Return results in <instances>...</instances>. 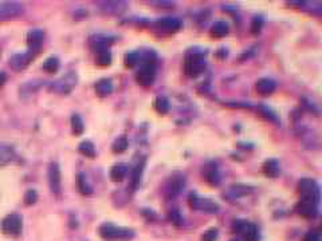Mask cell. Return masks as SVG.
Returning <instances> with one entry per match:
<instances>
[{
  "label": "cell",
  "instance_id": "cell-38",
  "mask_svg": "<svg viewBox=\"0 0 322 241\" xmlns=\"http://www.w3.org/2000/svg\"><path fill=\"white\" fill-rule=\"evenodd\" d=\"M171 218H172V221H175L176 224H180V216L177 213V210H173L172 213H171Z\"/></svg>",
  "mask_w": 322,
  "mask_h": 241
},
{
  "label": "cell",
  "instance_id": "cell-40",
  "mask_svg": "<svg viewBox=\"0 0 322 241\" xmlns=\"http://www.w3.org/2000/svg\"><path fill=\"white\" fill-rule=\"evenodd\" d=\"M231 241H238V240H231Z\"/></svg>",
  "mask_w": 322,
  "mask_h": 241
},
{
  "label": "cell",
  "instance_id": "cell-37",
  "mask_svg": "<svg viewBox=\"0 0 322 241\" xmlns=\"http://www.w3.org/2000/svg\"><path fill=\"white\" fill-rule=\"evenodd\" d=\"M262 24H263V22H262V19H255L254 22H252L251 24V32L252 34H259L260 32V28H262Z\"/></svg>",
  "mask_w": 322,
  "mask_h": 241
},
{
  "label": "cell",
  "instance_id": "cell-26",
  "mask_svg": "<svg viewBox=\"0 0 322 241\" xmlns=\"http://www.w3.org/2000/svg\"><path fill=\"white\" fill-rule=\"evenodd\" d=\"M71 130H73L74 136H81L83 130H85V125H83L82 118L79 117L78 114H74L71 117Z\"/></svg>",
  "mask_w": 322,
  "mask_h": 241
},
{
  "label": "cell",
  "instance_id": "cell-15",
  "mask_svg": "<svg viewBox=\"0 0 322 241\" xmlns=\"http://www.w3.org/2000/svg\"><path fill=\"white\" fill-rule=\"evenodd\" d=\"M44 39V32L43 30H31L28 32L27 35V44L30 47V50H35V51H40V47H42V43H43Z\"/></svg>",
  "mask_w": 322,
  "mask_h": 241
},
{
  "label": "cell",
  "instance_id": "cell-35",
  "mask_svg": "<svg viewBox=\"0 0 322 241\" xmlns=\"http://www.w3.org/2000/svg\"><path fill=\"white\" fill-rule=\"evenodd\" d=\"M218 240V229L216 228H211L204 234L201 236V241H216Z\"/></svg>",
  "mask_w": 322,
  "mask_h": 241
},
{
  "label": "cell",
  "instance_id": "cell-33",
  "mask_svg": "<svg viewBox=\"0 0 322 241\" xmlns=\"http://www.w3.org/2000/svg\"><path fill=\"white\" fill-rule=\"evenodd\" d=\"M38 201V193L34 189L27 191V193L24 195V204L26 205H34Z\"/></svg>",
  "mask_w": 322,
  "mask_h": 241
},
{
  "label": "cell",
  "instance_id": "cell-31",
  "mask_svg": "<svg viewBox=\"0 0 322 241\" xmlns=\"http://www.w3.org/2000/svg\"><path fill=\"white\" fill-rule=\"evenodd\" d=\"M144 166H145V158H142L141 163L138 162V165L136 166V169L133 170V177H132V187L133 189L137 188V185L140 184V178H141V174H142V170H144Z\"/></svg>",
  "mask_w": 322,
  "mask_h": 241
},
{
  "label": "cell",
  "instance_id": "cell-1",
  "mask_svg": "<svg viewBox=\"0 0 322 241\" xmlns=\"http://www.w3.org/2000/svg\"><path fill=\"white\" fill-rule=\"evenodd\" d=\"M98 233L105 241H129L134 237V232L132 229L116 226L109 222L99 226Z\"/></svg>",
  "mask_w": 322,
  "mask_h": 241
},
{
  "label": "cell",
  "instance_id": "cell-9",
  "mask_svg": "<svg viewBox=\"0 0 322 241\" xmlns=\"http://www.w3.org/2000/svg\"><path fill=\"white\" fill-rule=\"evenodd\" d=\"M38 52H39V51L28 50L27 52H24V54L12 55L11 58H10V66L16 71L24 70V69L32 62V59L38 55Z\"/></svg>",
  "mask_w": 322,
  "mask_h": 241
},
{
  "label": "cell",
  "instance_id": "cell-11",
  "mask_svg": "<svg viewBox=\"0 0 322 241\" xmlns=\"http://www.w3.org/2000/svg\"><path fill=\"white\" fill-rule=\"evenodd\" d=\"M47 178L48 185H50V191L54 195H59L61 189H62V181H61V169H59L58 162H51L48 165L47 170Z\"/></svg>",
  "mask_w": 322,
  "mask_h": 241
},
{
  "label": "cell",
  "instance_id": "cell-25",
  "mask_svg": "<svg viewBox=\"0 0 322 241\" xmlns=\"http://www.w3.org/2000/svg\"><path fill=\"white\" fill-rule=\"evenodd\" d=\"M78 150L82 156L87 157V158H94L95 157V148L90 141H83V142H81L78 146Z\"/></svg>",
  "mask_w": 322,
  "mask_h": 241
},
{
  "label": "cell",
  "instance_id": "cell-34",
  "mask_svg": "<svg viewBox=\"0 0 322 241\" xmlns=\"http://www.w3.org/2000/svg\"><path fill=\"white\" fill-rule=\"evenodd\" d=\"M259 113L262 114V115H263V117L266 118V119L271 120V122H279L278 118H277V115H275V114L273 113V111H271L270 109H267L266 106H260Z\"/></svg>",
  "mask_w": 322,
  "mask_h": 241
},
{
  "label": "cell",
  "instance_id": "cell-8",
  "mask_svg": "<svg viewBox=\"0 0 322 241\" xmlns=\"http://www.w3.org/2000/svg\"><path fill=\"white\" fill-rule=\"evenodd\" d=\"M189 206L195 210H201L207 213H216L219 210V205L216 202L207 199H200L197 195H191L188 199Z\"/></svg>",
  "mask_w": 322,
  "mask_h": 241
},
{
  "label": "cell",
  "instance_id": "cell-10",
  "mask_svg": "<svg viewBox=\"0 0 322 241\" xmlns=\"http://www.w3.org/2000/svg\"><path fill=\"white\" fill-rule=\"evenodd\" d=\"M23 14V6L16 2H4L0 3V22L14 19Z\"/></svg>",
  "mask_w": 322,
  "mask_h": 241
},
{
  "label": "cell",
  "instance_id": "cell-12",
  "mask_svg": "<svg viewBox=\"0 0 322 241\" xmlns=\"http://www.w3.org/2000/svg\"><path fill=\"white\" fill-rule=\"evenodd\" d=\"M185 178L181 174H173L165 184V195L168 197H175L180 193V191L184 188Z\"/></svg>",
  "mask_w": 322,
  "mask_h": 241
},
{
  "label": "cell",
  "instance_id": "cell-3",
  "mask_svg": "<svg viewBox=\"0 0 322 241\" xmlns=\"http://www.w3.org/2000/svg\"><path fill=\"white\" fill-rule=\"evenodd\" d=\"M298 192L301 201H307L318 205L321 195H319L318 184L311 178H302L298 183Z\"/></svg>",
  "mask_w": 322,
  "mask_h": 241
},
{
  "label": "cell",
  "instance_id": "cell-2",
  "mask_svg": "<svg viewBox=\"0 0 322 241\" xmlns=\"http://www.w3.org/2000/svg\"><path fill=\"white\" fill-rule=\"evenodd\" d=\"M205 66V58L204 54L201 52H188L187 56H185L184 61V71L185 74L191 77V78H197L199 75H201L204 73Z\"/></svg>",
  "mask_w": 322,
  "mask_h": 241
},
{
  "label": "cell",
  "instance_id": "cell-36",
  "mask_svg": "<svg viewBox=\"0 0 322 241\" xmlns=\"http://www.w3.org/2000/svg\"><path fill=\"white\" fill-rule=\"evenodd\" d=\"M302 241H319V233L317 230H311L303 236Z\"/></svg>",
  "mask_w": 322,
  "mask_h": 241
},
{
  "label": "cell",
  "instance_id": "cell-17",
  "mask_svg": "<svg viewBox=\"0 0 322 241\" xmlns=\"http://www.w3.org/2000/svg\"><path fill=\"white\" fill-rule=\"evenodd\" d=\"M128 165L125 163H116L112 169H110V178L114 183H121L122 179L125 178L128 174Z\"/></svg>",
  "mask_w": 322,
  "mask_h": 241
},
{
  "label": "cell",
  "instance_id": "cell-19",
  "mask_svg": "<svg viewBox=\"0 0 322 241\" xmlns=\"http://www.w3.org/2000/svg\"><path fill=\"white\" fill-rule=\"evenodd\" d=\"M112 91H113V83L110 79H101L95 83V93L98 97H108L109 94H112Z\"/></svg>",
  "mask_w": 322,
  "mask_h": 241
},
{
  "label": "cell",
  "instance_id": "cell-5",
  "mask_svg": "<svg viewBox=\"0 0 322 241\" xmlns=\"http://www.w3.org/2000/svg\"><path fill=\"white\" fill-rule=\"evenodd\" d=\"M154 78H156V66H154V62L152 59L150 61H145L144 65L141 66V69L136 74V81H137L138 85L144 86V87H149V86L153 85Z\"/></svg>",
  "mask_w": 322,
  "mask_h": 241
},
{
  "label": "cell",
  "instance_id": "cell-30",
  "mask_svg": "<svg viewBox=\"0 0 322 241\" xmlns=\"http://www.w3.org/2000/svg\"><path fill=\"white\" fill-rule=\"evenodd\" d=\"M154 109L158 114H167L169 111V101L165 97H157L154 101Z\"/></svg>",
  "mask_w": 322,
  "mask_h": 241
},
{
  "label": "cell",
  "instance_id": "cell-22",
  "mask_svg": "<svg viewBox=\"0 0 322 241\" xmlns=\"http://www.w3.org/2000/svg\"><path fill=\"white\" fill-rule=\"evenodd\" d=\"M95 62L97 65L102 67H106L112 65V52L109 48H102V50L95 51Z\"/></svg>",
  "mask_w": 322,
  "mask_h": 241
},
{
  "label": "cell",
  "instance_id": "cell-28",
  "mask_svg": "<svg viewBox=\"0 0 322 241\" xmlns=\"http://www.w3.org/2000/svg\"><path fill=\"white\" fill-rule=\"evenodd\" d=\"M77 185H78V191L81 192L82 195H85V196L91 195L93 189H91V187L86 181V177H85V174H82V173H79L78 177H77Z\"/></svg>",
  "mask_w": 322,
  "mask_h": 241
},
{
  "label": "cell",
  "instance_id": "cell-18",
  "mask_svg": "<svg viewBox=\"0 0 322 241\" xmlns=\"http://www.w3.org/2000/svg\"><path fill=\"white\" fill-rule=\"evenodd\" d=\"M263 173L266 177H270V178H275L281 174V167H279V163L277 160H267L263 163Z\"/></svg>",
  "mask_w": 322,
  "mask_h": 241
},
{
  "label": "cell",
  "instance_id": "cell-32",
  "mask_svg": "<svg viewBox=\"0 0 322 241\" xmlns=\"http://www.w3.org/2000/svg\"><path fill=\"white\" fill-rule=\"evenodd\" d=\"M140 61H141V55H140V52H137V51H136V52H129V54H126L125 59H124L126 67H134Z\"/></svg>",
  "mask_w": 322,
  "mask_h": 241
},
{
  "label": "cell",
  "instance_id": "cell-27",
  "mask_svg": "<svg viewBox=\"0 0 322 241\" xmlns=\"http://www.w3.org/2000/svg\"><path fill=\"white\" fill-rule=\"evenodd\" d=\"M42 69H43L46 73H48V74H54L59 69V59L57 58V56H50V58H47L44 61Z\"/></svg>",
  "mask_w": 322,
  "mask_h": 241
},
{
  "label": "cell",
  "instance_id": "cell-14",
  "mask_svg": "<svg viewBox=\"0 0 322 241\" xmlns=\"http://www.w3.org/2000/svg\"><path fill=\"white\" fill-rule=\"evenodd\" d=\"M295 210H297L299 216H302V217L315 218L317 217V214H318V205H315V204H311V202L307 201H301V200H299L297 206H295Z\"/></svg>",
  "mask_w": 322,
  "mask_h": 241
},
{
  "label": "cell",
  "instance_id": "cell-16",
  "mask_svg": "<svg viewBox=\"0 0 322 241\" xmlns=\"http://www.w3.org/2000/svg\"><path fill=\"white\" fill-rule=\"evenodd\" d=\"M275 89H277V83L273 79L269 78L259 79L255 85L256 93L260 94V95H270V94L274 93Z\"/></svg>",
  "mask_w": 322,
  "mask_h": 241
},
{
  "label": "cell",
  "instance_id": "cell-4",
  "mask_svg": "<svg viewBox=\"0 0 322 241\" xmlns=\"http://www.w3.org/2000/svg\"><path fill=\"white\" fill-rule=\"evenodd\" d=\"M0 229L8 236H19L23 229V221L19 214L11 213L6 216L0 222Z\"/></svg>",
  "mask_w": 322,
  "mask_h": 241
},
{
  "label": "cell",
  "instance_id": "cell-23",
  "mask_svg": "<svg viewBox=\"0 0 322 241\" xmlns=\"http://www.w3.org/2000/svg\"><path fill=\"white\" fill-rule=\"evenodd\" d=\"M102 4V11H105L106 14H120L125 10L126 4L122 3V2H103Z\"/></svg>",
  "mask_w": 322,
  "mask_h": 241
},
{
  "label": "cell",
  "instance_id": "cell-21",
  "mask_svg": "<svg viewBox=\"0 0 322 241\" xmlns=\"http://www.w3.org/2000/svg\"><path fill=\"white\" fill-rule=\"evenodd\" d=\"M230 31V27L226 22H215L211 27V36L212 38H224Z\"/></svg>",
  "mask_w": 322,
  "mask_h": 241
},
{
  "label": "cell",
  "instance_id": "cell-29",
  "mask_svg": "<svg viewBox=\"0 0 322 241\" xmlns=\"http://www.w3.org/2000/svg\"><path fill=\"white\" fill-rule=\"evenodd\" d=\"M128 149V138L125 136L118 137L117 140L113 142V146H112V150H113L116 154H121Z\"/></svg>",
  "mask_w": 322,
  "mask_h": 241
},
{
  "label": "cell",
  "instance_id": "cell-13",
  "mask_svg": "<svg viewBox=\"0 0 322 241\" xmlns=\"http://www.w3.org/2000/svg\"><path fill=\"white\" fill-rule=\"evenodd\" d=\"M154 27L163 32H176L180 30L181 22L177 18H161L156 20Z\"/></svg>",
  "mask_w": 322,
  "mask_h": 241
},
{
  "label": "cell",
  "instance_id": "cell-24",
  "mask_svg": "<svg viewBox=\"0 0 322 241\" xmlns=\"http://www.w3.org/2000/svg\"><path fill=\"white\" fill-rule=\"evenodd\" d=\"M15 157L14 149L10 146H0V166H4L7 163L11 162Z\"/></svg>",
  "mask_w": 322,
  "mask_h": 241
},
{
  "label": "cell",
  "instance_id": "cell-6",
  "mask_svg": "<svg viewBox=\"0 0 322 241\" xmlns=\"http://www.w3.org/2000/svg\"><path fill=\"white\" fill-rule=\"evenodd\" d=\"M232 230L235 233L242 234L246 241H256L259 236L256 225H254L252 222L244 221V220H236L232 225Z\"/></svg>",
  "mask_w": 322,
  "mask_h": 241
},
{
  "label": "cell",
  "instance_id": "cell-7",
  "mask_svg": "<svg viewBox=\"0 0 322 241\" xmlns=\"http://www.w3.org/2000/svg\"><path fill=\"white\" fill-rule=\"evenodd\" d=\"M75 85H77V75L74 73H69L67 75L62 77L58 81L52 82L48 86V89L54 91V93L58 94H69L71 90L74 89Z\"/></svg>",
  "mask_w": 322,
  "mask_h": 241
},
{
  "label": "cell",
  "instance_id": "cell-39",
  "mask_svg": "<svg viewBox=\"0 0 322 241\" xmlns=\"http://www.w3.org/2000/svg\"><path fill=\"white\" fill-rule=\"evenodd\" d=\"M6 82H7V75L0 71V87H2Z\"/></svg>",
  "mask_w": 322,
  "mask_h": 241
},
{
  "label": "cell",
  "instance_id": "cell-20",
  "mask_svg": "<svg viewBox=\"0 0 322 241\" xmlns=\"http://www.w3.org/2000/svg\"><path fill=\"white\" fill-rule=\"evenodd\" d=\"M203 174H204L205 179H207L211 185H218V184H219V173H218V166H216V163L209 162L208 165L204 167Z\"/></svg>",
  "mask_w": 322,
  "mask_h": 241
}]
</instances>
